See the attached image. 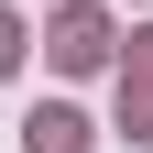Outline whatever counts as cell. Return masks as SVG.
<instances>
[{
	"label": "cell",
	"mask_w": 153,
	"mask_h": 153,
	"mask_svg": "<svg viewBox=\"0 0 153 153\" xmlns=\"http://www.w3.org/2000/svg\"><path fill=\"white\" fill-rule=\"evenodd\" d=\"M22 142H33V153H88V120H76V109H33Z\"/></svg>",
	"instance_id": "1"
},
{
	"label": "cell",
	"mask_w": 153,
	"mask_h": 153,
	"mask_svg": "<svg viewBox=\"0 0 153 153\" xmlns=\"http://www.w3.org/2000/svg\"><path fill=\"white\" fill-rule=\"evenodd\" d=\"M11 55H22V44H11V22H0V76H11Z\"/></svg>",
	"instance_id": "2"
}]
</instances>
